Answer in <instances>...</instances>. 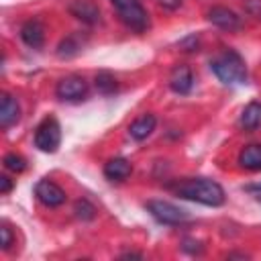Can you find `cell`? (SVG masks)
<instances>
[{
  "label": "cell",
  "mask_w": 261,
  "mask_h": 261,
  "mask_svg": "<svg viewBox=\"0 0 261 261\" xmlns=\"http://www.w3.org/2000/svg\"><path fill=\"white\" fill-rule=\"evenodd\" d=\"M194 86V75L188 65H175L169 73V88L175 94H188Z\"/></svg>",
  "instance_id": "9"
},
{
  "label": "cell",
  "mask_w": 261,
  "mask_h": 261,
  "mask_svg": "<svg viewBox=\"0 0 261 261\" xmlns=\"http://www.w3.org/2000/svg\"><path fill=\"white\" fill-rule=\"evenodd\" d=\"M35 196L41 204H45L47 208H57L65 202V192L55 184V181H49V179H41L37 181L35 186Z\"/></svg>",
  "instance_id": "7"
},
{
  "label": "cell",
  "mask_w": 261,
  "mask_h": 261,
  "mask_svg": "<svg viewBox=\"0 0 261 261\" xmlns=\"http://www.w3.org/2000/svg\"><path fill=\"white\" fill-rule=\"evenodd\" d=\"M61 143V126L55 116H45L35 128V147L43 153H55Z\"/></svg>",
  "instance_id": "4"
},
{
  "label": "cell",
  "mask_w": 261,
  "mask_h": 261,
  "mask_svg": "<svg viewBox=\"0 0 261 261\" xmlns=\"http://www.w3.org/2000/svg\"><path fill=\"white\" fill-rule=\"evenodd\" d=\"M96 88L102 92V94H112L116 92V80L110 71H100L96 73Z\"/></svg>",
  "instance_id": "17"
},
{
  "label": "cell",
  "mask_w": 261,
  "mask_h": 261,
  "mask_svg": "<svg viewBox=\"0 0 261 261\" xmlns=\"http://www.w3.org/2000/svg\"><path fill=\"white\" fill-rule=\"evenodd\" d=\"M118 10V18L124 27L135 33H145L149 29V14L143 8L141 0H110Z\"/></svg>",
  "instance_id": "3"
},
{
  "label": "cell",
  "mask_w": 261,
  "mask_h": 261,
  "mask_svg": "<svg viewBox=\"0 0 261 261\" xmlns=\"http://www.w3.org/2000/svg\"><path fill=\"white\" fill-rule=\"evenodd\" d=\"M210 69L222 84H243L247 80L245 61L232 49H224L222 53H218L210 61Z\"/></svg>",
  "instance_id": "2"
},
{
  "label": "cell",
  "mask_w": 261,
  "mask_h": 261,
  "mask_svg": "<svg viewBox=\"0 0 261 261\" xmlns=\"http://www.w3.org/2000/svg\"><path fill=\"white\" fill-rule=\"evenodd\" d=\"M88 92V82L82 77V75H65L57 82V88H55V94L59 100H65V102H75V100H82Z\"/></svg>",
  "instance_id": "6"
},
{
  "label": "cell",
  "mask_w": 261,
  "mask_h": 261,
  "mask_svg": "<svg viewBox=\"0 0 261 261\" xmlns=\"http://www.w3.org/2000/svg\"><path fill=\"white\" fill-rule=\"evenodd\" d=\"M245 8H247V12H251L253 16L261 18V0H247V2H245Z\"/></svg>",
  "instance_id": "22"
},
{
  "label": "cell",
  "mask_w": 261,
  "mask_h": 261,
  "mask_svg": "<svg viewBox=\"0 0 261 261\" xmlns=\"http://www.w3.org/2000/svg\"><path fill=\"white\" fill-rule=\"evenodd\" d=\"M2 163H4V167H6L8 171H12V173H20V171H24V167H27L24 157H20V155H16V153H6L4 159H2Z\"/></svg>",
  "instance_id": "19"
},
{
  "label": "cell",
  "mask_w": 261,
  "mask_h": 261,
  "mask_svg": "<svg viewBox=\"0 0 261 261\" xmlns=\"http://www.w3.org/2000/svg\"><path fill=\"white\" fill-rule=\"evenodd\" d=\"M173 192L179 198H186V200H192V202H198L204 206H222L226 200L222 186L208 177L181 179L177 186H173Z\"/></svg>",
  "instance_id": "1"
},
{
  "label": "cell",
  "mask_w": 261,
  "mask_h": 261,
  "mask_svg": "<svg viewBox=\"0 0 261 261\" xmlns=\"http://www.w3.org/2000/svg\"><path fill=\"white\" fill-rule=\"evenodd\" d=\"M239 165L249 171H259L261 169V145L255 143V145L243 147L239 153Z\"/></svg>",
  "instance_id": "15"
},
{
  "label": "cell",
  "mask_w": 261,
  "mask_h": 261,
  "mask_svg": "<svg viewBox=\"0 0 261 261\" xmlns=\"http://www.w3.org/2000/svg\"><path fill=\"white\" fill-rule=\"evenodd\" d=\"M147 210L161 224H181V222H186L190 218L184 208H177L175 204L165 202V200H149L147 202Z\"/></svg>",
  "instance_id": "5"
},
{
  "label": "cell",
  "mask_w": 261,
  "mask_h": 261,
  "mask_svg": "<svg viewBox=\"0 0 261 261\" xmlns=\"http://www.w3.org/2000/svg\"><path fill=\"white\" fill-rule=\"evenodd\" d=\"M130 171H133V165L124 157H112L104 163V175L110 181H122L130 175Z\"/></svg>",
  "instance_id": "12"
},
{
  "label": "cell",
  "mask_w": 261,
  "mask_h": 261,
  "mask_svg": "<svg viewBox=\"0 0 261 261\" xmlns=\"http://www.w3.org/2000/svg\"><path fill=\"white\" fill-rule=\"evenodd\" d=\"M20 116V106L16 102L14 96L10 94H2V100H0V126L2 128H8L10 124H14Z\"/></svg>",
  "instance_id": "13"
},
{
  "label": "cell",
  "mask_w": 261,
  "mask_h": 261,
  "mask_svg": "<svg viewBox=\"0 0 261 261\" xmlns=\"http://www.w3.org/2000/svg\"><path fill=\"white\" fill-rule=\"evenodd\" d=\"M157 4L165 10H175V8L181 6V0H157Z\"/></svg>",
  "instance_id": "23"
},
{
  "label": "cell",
  "mask_w": 261,
  "mask_h": 261,
  "mask_svg": "<svg viewBox=\"0 0 261 261\" xmlns=\"http://www.w3.org/2000/svg\"><path fill=\"white\" fill-rule=\"evenodd\" d=\"M20 39L24 41V45H29L33 49H39L43 45V41H45V29H43V24L39 20H35V18L27 20L20 27Z\"/></svg>",
  "instance_id": "11"
},
{
  "label": "cell",
  "mask_w": 261,
  "mask_h": 261,
  "mask_svg": "<svg viewBox=\"0 0 261 261\" xmlns=\"http://www.w3.org/2000/svg\"><path fill=\"white\" fill-rule=\"evenodd\" d=\"M208 20L212 24H216L218 29H224L228 33L232 31H239L241 29V16H237V12H232L230 8H224V6H212L208 10Z\"/></svg>",
  "instance_id": "8"
},
{
  "label": "cell",
  "mask_w": 261,
  "mask_h": 261,
  "mask_svg": "<svg viewBox=\"0 0 261 261\" xmlns=\"http://www.w3.org/2000/svg\"><path fill=\"white\" fill-rule=\"evenodd\" d=\"M80 43L75 41V35H71V37H67V39H63L61 43H59V49H57V55L59 57H71V55H75L77 51H80Z\"/></svg>",
  "instance_id": "20"
},
{
  "label": "cell",
  "mask_w": 261,
  "mask_h": 261,
  "mask_svg": "<svg viewBox=\"0 0 261 261\" xmlns=\"http://www.w3.org/2000/svg\"><path fill=\"white\" fill-rule=\"evenodd\" d=\"M69 12L86 24H96L100 20V8L90 0H73L69 4Z\"/></svg>",
  "instance_id": "10"
},
{
  "label": "cell",
  "mask_w": 261,
  "mask_h": 261,
  "mask_svg": "<svg viewBox=\"0 0 261 261\" xmlns=\"http://www.w3.org/2000/svg\"><path fill=\"white\" fill-rule=\"evenodd\" d=\"M143 255L141 253H122L120 255V259H141Z\"/></svg>",
  "instance_id": "26"
},
{
  "label": "cell",
  "mask_w": 261,
  "mask_h": 261,
  "mask_svg": "<svg viewBox=\"0 0 261 261\" xmlns=\"http://www.w3.org/2000/svg\"><path fill=\"white\" fill-rule=\"evenodd\" d=\"M247 190H249V192H251V194L261 202V184H257V186H249Z\"/></svg>",
  "instance_id": "25"
},
{
  "label": "cell",
  "mask_w": 261,
  "mask_h": 261,
  "mask_svg": "<svg viewBox=\"0 0 261 261\" xmlns=\"http://www.w3.org/2000/svg\"><path fill=\"white\" fill-rule=\"evenodd\" d=\"M239 124H241V128H245V130H255V128L261 124V102H257V100L249 102V104L243 108V112H241Z\"/></svg>",
  "instance_id": "16"
},
{
  "label": "cell",
  "mask_w": 261,
  "mask_h": 261,
  "mask_svg": "<svg viewBox=\"0 0 261 261\" xmlns=\"http://www.w3.org/2000/svg\"><path fill=\"white\" fill-rule=\"evenodd\" d=\"M73 212H75V216H77L80 220H92V218L96 216V208H94V204L88 202L86 198H82V200L75 202Z\"/></svg>",
  "instance_id": "18"
},
{
  "label": "cell",
  "mask_w": 261,
  "mask_h": 261,
  "mask_svg": "<svg viewBox=\"0 0 261 261\" xmlns=\"http://www.w3.org/2000/svg\"><path fill=\"white\" fill-rule=\"evenodd\" d=\"M0 234H2V249L8 251L10 245H12V241H14V239H12V230H10V226H8V224H2Z\"/></svg>",
  "instance_id": "21"
},
{
  "label": "cell",
  "mask_w": 261,
  "mask_h": 261,
  "mask_svg": "<svg viewBox=\"0 0 261 261\" xmlns=\"http://www.w3.org/2000/svg\"><path fill=\"white\" fill-rule=\"evenodd\" d=\"M12 186H14V184H12V179H10L8 175H0V192H2V194H8V192L12 190Z\"/></svg>",
  "instance_id": "24"
},
{
  "label": "cell",
  "mask_w": 261,
  "mask_h": 261,
  "mask_svg": "<svg viewBox=\"0 0 261 261\" xmlns=\"http://www.w3.org/2000/svg\"><path fill=\"white\" fill-rule=\"evenodd\" d=\"M155 124H157V118L153 114H143V116L133 120V124L128 126V135L135 141H143L155 130Z\"/></svg>",
  "instance_id": "14"
}]
</instances>
